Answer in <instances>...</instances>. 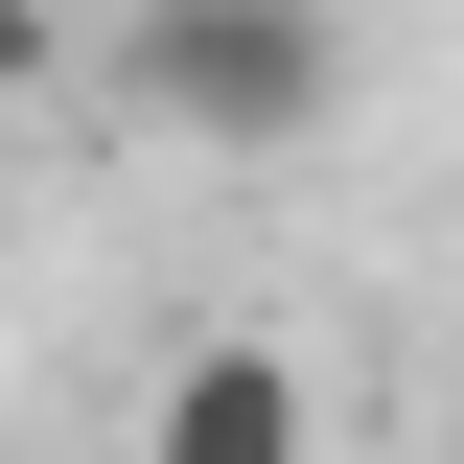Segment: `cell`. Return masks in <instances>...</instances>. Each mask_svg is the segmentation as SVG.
<instances>
[{
	"mask_svg": "<svg viewBox=\"0 0 464 464\" xmlns=\"http://www.w3.org/2000/svg\"><path fill=\"white\" fill-rule=\"evenodd\" d=\"M116 70H140V116H186V140H232V163H279V140L348 116V24L325 0H140Z\"/></svg>",
	"mask_w": 464,
	"mask_h": 464,
	"instance_id": "1",
	"label": "cell"
},
{
	"mask_svg": "<svg viewBox=\"0 0 464 464\" xmlns=\"http://www.w3.org/2000/svg\"><path fill=\"white\" fill-rule=\"evenodd\" d=\"M140 464H325V395H302L279 348H186L163 395H140Z\"/></svg>",
	"mask_w": 464,
	"mask_h": 464,
	"instance_id": "2",
	"label": "cell"
},
{
	"mask_svg": "<svg viewBox=\"0 0 464 464\" xmlns=\"http://www.w3.org/2000/svg\"><path fill=\"white\" fill-rule=\"evenodd\" d=\"M24 70H47V0H0V93H24Z\"/></svg>",
	"mask_w": 464,
	"mask_h": 464,
	"instance_id": "3",
	"label": "cell"
}]
</instances>
